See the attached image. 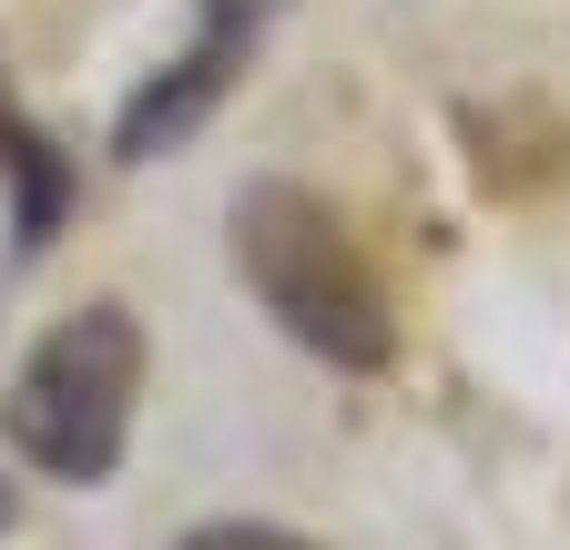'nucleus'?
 <instances>
[{
	"label": "nucleus",
	"instance_id": "1",
	"mask_svg": "<svg viewBox=\"0 0 570 550\" xmlns=\"http://www.w3.org/2000/svg\"><path fill=\"white\" fill-rule=\"evenodd\" d=\"M235 275L306 357H326L346 377H377L397 357V306H387L367 245L346 235V215L326 194L285 184V174L245 184L235 194Z\"/></svg>",
	"mask_w": 570,
	"mask_h": 550
},
{
	"label": "nucleus",
	"instance_id": "2",
	"mask_svg": "<svg viewBox=\"0 0 570 550\" xmlns=\"http://www.w3.org/2000/svg\"><path fill=\"white\" fill-rule=\"evenodd\" d=\"M132 407H142V316L102 296L82 316L41 326V347L11 367V387H0V439H11V459L31 479L92 490L132 449Z\"/></svg>",
	"mask_w": 570,
	"mask_h": 550
},
{
	"label": "nucleus",
	"instance_id": "3",
	"mask_svg": "<svg viewBox=\"0 0 570 550\" xmlns=\"http://www.w3.org/2000/svg\"><path fill=\"white\" fill-rule=\"evenodd\" d=\"M255 31H265V0H204L194 41H184V51H174V61H164V72L142 82L132 102H122V122H112V164H154V154H174L184 132L235 92Z\"/></svg>",
	"mask_w": 570,
	"mask_h": 550
},
{
	"label": "nucleus",
	"instance_id": "4",
	"mask_svg": "<svg viewBox=\"0 0 570 550\" xmlns=\"http://www.w3.org/2000/svg\"><path fill=\"white\" fill-rule=\"evenodd\" d=\"M0 174H11L21 184V245H51V225H61V204H71V174H61V154L41 144V132L31 122H11V132H0Z\"/></svg>",
	"mask_w": 570,
	"mask_h": 550
},
{
	"label": "nucleus",
	"instance_id": "5",
	"mask_svg": "<svg viewBox=\"0 0 570 550\" xmlns=\"http://www.w3.org/2000/svg\"><path fill=\"white\" fill-rule=\"evenodd\" d=\"M174 550H326V540L285 530V520H204V530H184Z\"/></svg>",
	"mask_w": 570,
	"mask_h": 550
},
{
	"label": "nucleus",
	"instance_id": "6",
	"mask_svg": "<svg viewBox=\"0 0 570 550\" xmlns=\"http://www.w3.org/2000/svg\"><path fill=\"white\" fill-rule=\"evenodd\" d=\"M11 122H21V112H11V92H0V132H11Z\"/></svg>",
	"mask_w": 570,
	"mask_h": 550
}]
</instances>
